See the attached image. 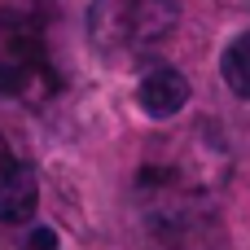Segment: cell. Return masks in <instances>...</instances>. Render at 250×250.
<instances>
[{"label": "cell", "instance_id": "7a4b0ae2", "mask_svg": "<svg viewBox=\"0 0 250 250\" xmlns=\"http://www.w3.org/2000/svg\"><path fill=\"white\" fill-rule=\"evenodd\" d=\"M176 18H180V0H127L119 31L132 48H154L158 40L171 35Z\"/></svg>", "mask_w": 250, "mask_h": 250}, {"label": "cell", "instance_id": "8992f818", "mask_svg": "<svg viewBox=\"0 0 250 250\" xmlns=\"http://www.w3.org/2000/svg\"><path fill=\"white\" fill-rule=\"evenodd\" d=\"M22 250H57V233L40 224V229H31V237H26V246H22Z\"/></svg>", "mask_w": 250, "mask_h": 250}, {"label": "cell", "instance_id": "3957f363", "mask_svg": "<svg viewBox=\"0 0 250 250\" xmlns=\"http://www.w3.org/2000/svg\"><path fill=\"white\" fill-rule=\"evenodd\" d=\"M136 101H141V110H145L149 119H171V114H180L185 101H189V79H185L176 66H158V70H149V75L141 79Z\"/></svg>", "mask_w": 250, "mask_h": 250}, {"label": "cell", "instance_id": "5b68a950", "mask_svg": "<svg viewBox=\"0 0 250 250\" xmlns=\"http://www.w3.org/2000/svg\"><path fill=\"white\" fill-rule=\"evenodd\" d=\"M220 75H224V83H229L233 97L250 101V31H242V35L224 48V57H220Z\"/></svg>", "mask_w": 250, "mask_h": 250}, {"label": "cell", "instance_id": "52a82bcc", "mask_svg": "<svg viewBox=\"0 0 250 250\" xmlns=\"http://www.w3.org/2000/svg\"><path fill=\"white\" fill-rule=\"evenodd\" d=\"M18 167H22V163H18V158H13V149H9V141H4V136H0V180H4V176H9V171H18Z\"/></svg>", "mask_w": 250, "mask_h": 250}, {"label": "cell", "instance_id": "6da1fadb", "mask_svg": "<svg viewBox=\"0 0 250 250\" xmlns=\"http://www.w3.org/2000/svg\"><path fill=\"white\" fill-rule=\"evenodd\" d=\"M62 88V75L48 53L44 18L31 9H0V97L48 101Z\"/></svg>", "mask_w": 250, "mask_h": 250}, {"label": "cell", "instance_id": "277c9868", "mask_svg": "<svg viewBox=\"0 0 250 250\" xmlns=\"http://www.w3.org/2000/svg\"><path fill=\"white\" fill-rule=\"evenodd\" d=\"M35 202H40V185H35V171L31 167H18L0 180V224H22L35 215Z\"/></svg>", "mask_w": 250, "mask_h": 250}]
</instances>
